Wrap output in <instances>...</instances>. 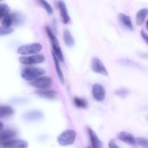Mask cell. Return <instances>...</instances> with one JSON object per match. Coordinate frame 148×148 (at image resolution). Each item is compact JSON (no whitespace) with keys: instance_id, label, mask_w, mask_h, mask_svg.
Wrapping results in <instances>:
<instances>
[{"instance_id":"cell-1","label":"cell","mask_w":148,"mask_h":148,"mask_svg":"<svg viewBox=\"0 0 148 148\" xmlns=\"http://www.w3.org/2000/svg\"><path fill=\"white\" fill-rule=\"evenodd\" d=\"M45 74H46V71L43 68L27 66L22 71L21 77L25 80L32 82L40 77L43 76Z\"/></svg>"},{"instance_id":"cell-2","label":"cell","mask_w":148,"mask_h":148,"mask_svg":"<svg viewBox=\"0 0 148 148\" xmlns=\"http://www.w3.org/2000/svg\"><path fill=\"white\" fill-rule=\"evenodd\" d=\"M43 49V46L39 43H26L22 45L17 49V53L22 56H30L38 54Z\"/></svg>"},{"instance_id":"cell-3","label":"cell","mask_w":148,"mask_h":148,"mask_svg":"<svg viewBox=\"0 0 148 148\" xmlns=\"http://www.w3.org/2000/svg\"><path fill=\"white\" fill-rule=\"evenodd\" d=\"M45 29H46V33H47L48 36H49V39H50L51 42L53 53L56 55V56L57 57V59H59V61L64 62L63 53H62V49H61L60 45H59V40H58L57 38L56 37V36H55V34L53 33V32L52 31V30L51 29L50 27L46 26Z\"/></svg>"},{"instance_id":"cell-4","label":"cell","mask_w":148,"mask_h":148,"mask_svg":"<svg viewBox=\"0 0 148 148\" xmlns=\"http://www.w3.org/2000/svg\"><path fill=\"white\" fill-rule=\"evenodd\" d=\"M77 137V132L74 130H66L57 137V142L61 146L72 145Z\"/></svg>"},{"instance_id":"cell-5","label":"cell","mask_w":148,"mask_h":148,"mask_svg":"<svg viewBox=\"0 0 148 148\" xmlns=\"http://www.w3.org/2000/svg\"><path fill=\"white\" fill-rule=\"evenodd\" d=\"M45 56L43 54L30 55V56H22L19 58V62L20 64L26 66H33V65L38 64L45 62Z\"/></svg>"},{"instance_id":"cell-6","label":"cell","mask_w":148,"mask_h":148,"mask_svg":"<svg viewBox=\"0 0 148 148\" xmlns=\"http://www.w3.org/2000/svg\"><path fill=\"white\" fill-rule=\"evenodd\" d=\"M30 85L38 90L47 89L52 85V79L49 76L43 75L30 82Z\"/></svg>"},{"instance_id":"cell-7","label":"cell","mask_w":148,"mask_h":148,"mask_svg":"<svg viewBox=\"0 0 148 148\" xmlns=\"http://www.w3.org/2000/svg\"><path fill=\"white\" fill-rule=\"evenodd\" d=\"M91 69H92V72H94L96 74H99V75H103V76H108V72L107 71L106 67L102 61L98 57H94L91 61Z\"/></svg>"},{"instance_id":"cell-8","label":"cell","mask_w":148,"mask_h":148,"mask_svg":"<svg viewBox=\"0 0 148 148\" xmlns=\"http://www.w3.org/2000/svg\"><path fill=\"white\" fill-rule=\"evenodd\" d=\"M106 95V91L101 84H93L92 87V95L95 101L101 102L105 99Z\"/></svg>"},{"instance_id":"cell-9","label":"cell","mask_w":148,"mask_h":148,"mask_svg":"<svg viewBox=\"0 0 148 148\" xmlns=\"http://www.w3.org/2000/svg\"><path fill=\"white\" fill-rule=\"evenodd\" d=\"M3 148H27L28 143L23 140L13 139L1 145Z\"/></svg>"},{"instance_id":"cell-10","label":"cell","mask_w":148,"mask_h":148,"mask_svg":"<svg viewBox=\"0 0 148 148\" xmlns=\"http://www.w3.org/2000/svg\"><path fill=\"white\" fill-rule=\"evenodd\" d=\"M17 134L15 130L12 129H6L0 131V145L13 140Z\"/></svg>"},{"instance_id":"cell-11","label":"cell","mask_w":148,"mask_h":148,"mask_svg":"<svg viewBox=\"0 0 148 148\" xmlns=\"http://www.w3.org/2000/svg\"><path fill=\"white\" fill-rule=\"evenodd\" d=\"M43 117V114L40 111L34 110L25 113L23 115V119L26 121H36L40 120Z\"/></svg>"},{"instance_id":"cell-12","label":"cell","mask_w":148,"mask_h":148,"mask_svg":"<svg viewBox=\"0 0 148 148\" xmlns=\"http://www.w3.org/2000/svg\"><path fill=\"white\" fill-rule=\"evenodd\" d=\"M20 20V17L17 14L14 13H11L6 15L5 17H3L2 20V27H6V28H11V26L16 23H18Z\"/></svg>"},{"instance_id":"cell-13","label":"cell","mask_w":148,"mask_h":148,"mask_svg":"<svg viewBox=\"0 0 148 148\" xmlns=\"http://www.w3.org/2000/svg\"><path fill=\"white\" fill-rule=\"evenodd\" d=\"M118 138L120 141L130 145H135L137 144L135 137L127 132H121L119 133Z\"/></svg>"},{"instance_id":"cell-14","label":"cell","mask_w":148,"mask_h":148,"mask_svg":"<svg viewBox=\"0 0 148 148\" xmlns=\"http://www.w3.org/2000/svg\"><path fill=\"white\" fill-rule=\"evenodd\" d=\"M59 11H60V16L62 18V22L64 24H68L70 21V17L68 13L67 8H66V4L64 1H59L58 2Z\"/></svg>"},{"instance_id":"cell-15","label":"cell","mask_w":148,"mask_h":148,"mask_svg":"<svg viewBox=\"0 0 148 148\" xmlns=\"http://www.w3.org/2000/svg\"><path fill=\"white\" fill-rule=\"evenodd\" d=\"M88 133L92 148H102V143H101V141L100 140L99 137H98L96 133L89 127L88 128Z\"/></svg>"},{"instance_id":"cell-16","label":"cell","mask_w":148,"mask_h":148,"mask_svg":"<svg viewBox=\"0 0 148 148\" xmlns=\"http://www.w3.org/2000/svg\"><path fill=\"white\" fill-rule=\"evenodd\" d=\"M35 93L38 95V96L41 97V98H46V99L49 100L54 99L56 97V91L51 90H38L36 91Z\"/></svg>"},{"instance_id":"cell-17","label":"cell","mask_w":148,"mask_h":148,"mask_svg":"<svg viewBox=\"0 0 148 148\" xmlns=\"http://www.w3.org/2000/svg\"><path fill=\"white\" fill-rule=\"evenodd\" d=\"M14 108L10 106L0 105V119L12 116L14 114Z\"/></svg>"},{"instance_id":"cell-18","label":"cell","mask_w":148,"mask_h":148,"mask_svg":"<svg viewBox=\"0 0 148 148\" xmlns=\"http://www.w3.org/2000/svg\"><path fill=\"white\" fill-rule=\"evenodd\" d=\"M147 15L148 8H143L139 10L136 14V23L137 25H142L144 23Z\"/></svg>"},{"instance_id":"cell-19","label":"cell","mask_w":148,"mask_h":148,"mask_svg":"<svg viewBox=\"0 0 148 148\" xmlns=\"http://www.w3.org/2000/svg\"><path fill=\"white\" fill-rule=\"evenodd\" d=\"M119 19L120 22L121 23V24L124 26L125 27H127V29H129L130 30H133V25L132 22L131 18H130V16L127 15V14H124V13H120L119 14Z\"/></svg>"},{"instance_id":"cell-20","label":"cell","mask_w":148,"mask_h":148,"mask_svg":"<svg viewBox=\"0 0 148 148\" xmlns=\"http://www.w3.org/2000/svg\"><path fill=\"white\" fill-rule=\"evenodd\" d=\"M63 38L65 45L67 47L71 48L75 45V39L72 36V33L68 29H65L63 32Z\"/></svg>"},{"instance_id":"cell-21","label":"cell","mask_w":148,"mask_h":148,"mask_svg":"<svg viewBox=\"0 0 148 148\" xmlns=\"http://www.w3.org/2000/svg\"><path fill=\"white\" fill-rule=\"evenodd\" d=\"M52 56H53V62H54L55 69H56V73H57L58 77H59V80H60V82H62V84H64V74H63V72H62V69H61L59 59H57L56 55H55L53 52H52Z\"/></svg>"},{"instance_id":"cell-22","label":"cell","mask_w":148,"mask_h":148,"mask_svg":"<svg viewBox=\"0 0 148 148\" xmlns=\"http://www.w3.org/2000/svg\"><path fill=\"white\" fill-rule=\"evenodd\" d=\"M74 103L77 108H86L88 107V102L86 100L82 98L79 97H75L74 98Z\"/></svg>"},{"instance_id":"cell-23","label":"cell","mask_w":148,"mask_h":148,"mask_svg":"<svg viewBox=\"0 0 148 148\" xmlns=\"http://www.w3.org/2000/svg\"><path fill=\"white\" fill-rule=\"evenodd\" d=\"M10 8L7 4H0V18L10 14Z\"/></svg>"},{"instance_id":"cell-24","label":"cell","mask_w":148,"mask_h":148,"mask_svg":"<svg viewBox=\"0 0 148 148\" xmlns=\"http://www.w3.org/2000/svg\"><path fill=\"white\" fill-rule=\"evenodd\" d=\"M38 3L40 4V5L47 12V13L49 14H53V10L51 6L46 1H43V0H40V1H38Z\"/></svg>"},{"instance_id":"cell-25","label":"cell","mask_w":148,"mask_h":148,"mask_svg":"<svg viewBox=\"0 0 148 148\" xmlns=\"http://www.w3.org/2000/svg\"><path fill=\"white\" fill-rule=\"evenodd\" d=\"M137 144L143 148H148V138L145 137H137L136 138Z\"/></svg>"},{"instance_id":"cell-26","label":"cell","mask_w":148,"mask_h":148,"mask_svg":"<svg viewBox=\"0 0 148 148\" xmlns=\"http://www.w3.org/2000/svg\"><path fill=\"white\" fill-rule=\"evenodd\" d=\"M14 32L12 28H6V27L0 26V36H5L11 34Z\"/></svg>"},{"instance_id":"cell-27","label":"cell","mask_w":148,"mask_h":148,"mask_svg":"<svg viewBox=\"0 0 148 148\" xmlns=\"http://www.w3.org/2000/svg\"><path fill=\"white\" fill-rule=\"evenodd\" d=\"M129 92L126 89H119L116 92V94L118 95H119L120 97H122V98H124V97L127 96L128 95Z\"/></svg>"},{"instance_id":"cell-28","label":"cell","mask_w":148,"mask_h":148,"mask_svg":"<svg viewBox=\"0 0 148 148\" xmlns=\"http://www.w3.org/2000/svg\"><path fill=\"white\" fill-rule=\"evenodd\" d=\"M108 147L109 148H119L117 144L116 143V142L114 140H110L109 143H108Z\"/></svg>"},{"instance_id":"cell-29","label":"cell","mask_w":148,"mask_h":148,"mask_svg":"<svg viewBox=\"0 0 148 148\" xmlns=\"http://www.w3.org/2000/svg\"><path fill=\"white\" fill-rule=\"evenodd\" d=\"M141 36L143 40H145V42L148 45V35L144 30H141Z\"/></svg>"},{"instance_id":"cell-30","label":"cell","mask_w":148,"mask_h":148,"mask_svg":"<svg viewBox=\"0 0 148 148\" xmlns=\"http://www.w3.org/2000/svg\"><path fill=\"white\" fill-rule=\"evenodd\" d=\"M3 127H4V124H3V123L1 121H0V131H1L3 130Z\"/></svg>"},{"instance_id":"cell-31","label":"cell","mask_w":148,"mask_h":148,"mask_svg":"<svg viewBox=\"0 0 148 148\" xmlns=\"http://www.w3.org/2000/svg\"><path fill=\"white\" fill-rule=\"evenodd\" d=\"M146 27H147V29L148 30V20L147 21V23H146Z\"/></svg>"},{"instance_id":"cell-32","label":"cell","mask_w":148,"mask_h":148,"mask_svg":"<svg viewBox=\"0 0 148 148\" xmlns=\"http://www.w3.org/2000/svg\"><path fill=\"white\" fill-rule=\"evenodd\" d=\"M88 148H91V147H88Z\"/></svg>"}]
</instances>
